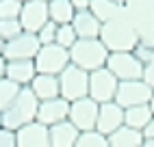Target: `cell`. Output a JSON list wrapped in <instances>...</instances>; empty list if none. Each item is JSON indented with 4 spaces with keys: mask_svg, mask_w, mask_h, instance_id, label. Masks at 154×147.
<instances>
[{
    "mask_svg": "<svg viewBox=\"0 0 154 147\" xmlns=\"http://www.w3.org/2000/svg\"><path fill=\"white\" fill-rule=\"evenodd\" d=\"M69 65V50L61 48L57 44L42 46L35 56V69L37 74H48V76H59L61 71Z\"/></svg>",
    "mask_w": 154,
    "mask_h": 147,
    "instance_id": "5b68a950",
    "label": "cell"
},
{
    "mask_svg": "<svg viewBox=\"0 0 154 147\" xmlns=\"http://www.w3.org/2000/svg\"><path fill=\"white\" fill-rule=\"evenodd\" d=\"M30 91L39 102H46V100H54L61 98V91H59V76H48V74H37L35 80L30 82Z\"/></svg>",
    "mask_w": 154,
    "mask_h": 147,
    "instance_id": "e0dca14e",
    "label": "cell"
},
{
    "mask_svg": "<svg viewBox=\"0 0 154 147\" xmlns=\"http://www.w3.org/2000/svg\"><path fill=\"white\" fill-rule=\"evenodd\" d=\"M152 108L150 104H141V106H132V108H126L124 110V125H128V128L132 130H143L146 125L152 121Z\"/></svg>",
    "mask_w": 154,
    "mask_h": 147,
    "instance_id": "44dd1931",
    "label": "cell"
},
{
    "mask_svg": "<svg viewBox=\"0 0 154 147\" xmlns=\"http://www.w3.org/2000/svg\"><path fill=\"white\" fill-rule=\"evenodd\" d=\"M106 58H109V50L100 39H78L69 48V63L85 69L87 74L106 67Z\"/></svg>",
    "mask_w": 154,
    "mask_h": 147,
    "instance_id": "3957f363",
    "label": "cell"
},
{
    "mask_svg": "<svg viewBox=\"0 0 154 147\" xmlns=\"http://www.w3.org/2000/svg\"><path fill=\"white\" fill-rule=\"evenodd\" d=\"M80 132L69 121H61L50 128V147H74Z\"/></svg>",
    "mask_w": 154,
    "mask_h": 147,
    "instance_id": "d6986e66",
    "label": "cell"
},
{
    "mask_svg": "<svg viewBox=\"0 0 154 147\" xmlns=\"http://www.w3.org/2000/svg\"><path fill=\"white\" fill-rule=\"evenodd\" d=\"M37 69H35V61H7L5 67V78L15 82L17 87H30V82L35 80Z\"/></svg>",
    "mask_w": 154,
    "mask_h": 147,
    "instance_id": "9a60e30c",
    "label": "cell"
},
{
    "mask_svg": "<svg viewBox=\"0 0 154 147\" xmlns=\"http://www.w3.org/2000/svg\"><path fill=\"white\" fill-rule=\"evenodd\" d=\"M2 50H5V41H2V37H0V56H2Z\"/></svg>",
    "mask_w": 154,
    "mask_h": 147,
    "instance_id": "f35d334b",
    "label": "cell"
},
{
    "mask_svg": "<svg viewBox=\"0 0 154 147\" xmlns=\"http://www.w3.org/2000/svg\"><path fill=\"white\" fill-rule=\"evenodd\" d=\"M0 147H17L15 132L7 130V128H0Z\"/></svg>",
    "mask_w": 154,
    "mask_h": 147,
    "instance_id": "4dcf8cb0",
    "label": "cell"
},
{
    "mask_svg": "<svg viewBox=\"0 0 154 147\" xmlns=\"http://www.w3.org/2000/svg\"><path fill=\"white\" fill-rule=\"evenodd\" d=\"M122 13H124V17L128 20L132 26H135L137 37H139V44L154 50V17H148V15H141V17L139 15H130L124 7H122Z\"/></svg>",
    "mask_w": 154,
    "mask_h": 147,
    "instance_id": "ac0fdd59",
    "label": "cell"
},
{
    "mask_svg": "<svg viewBox=\"0 0 154 147\" xmlns=\"http://www.w3.org/2000/svg\"><path fill=\"white\" fill-rule=\"evenodd\" d=\"M152 93H154V89H150L143 80H124V82H119L113 102L126 110V108H132V106L150 104Z\"/></svg>",
    "mask_w": 154,
    "mask_h": 147,
    "instance_id": "52a82bcc",
    "label": "cell"
},
{
    "mask_svg": "<svg viewBox=\"0 0 154 147\" xmlns=\"http://www.w3.org/2000/svg\"><path fill=\"white\" fill-rule=\"evenodd\" d=\"M141 134H143V141H152L154 139V117H152V121L146 125V128L141 130Z\"/></svg>",
    "mask_w": 154,
    "mask_h": 147,
    "instance_id": "e575fe53",
    "label": "cell"
},
{
    "mask_svg": "<svg viewBox=\"0 0 154 147\" xmlns=\"http://www.w3.org/2000/svg\"><path fill=\"white\" fill-rule=\"evenodd\" d=\"M119 4L115 2H111V0H91V4H89V11L94 13L102 24L109 22V20H113L117 13H119Z\"/></svg>",
    "mask_w": 154,
    "mask_h": 147,
    "instance_id": "603a6c76",
    "label": "cell"
},
{
    "mask_svg": "<svg viewBox=\"0 0 154 147\" xmlns=\"http://www.w3.org/2000/svg\"><path fill=\"white\" fill-rule=\"evenodd\" d=\"M98 39L104 44V48L109 50V54H113V52H132L139 46L137 30L124 17L122 9H119V13L113 20H109V22L102 24V30H100Z\"/></svg>",
    "mask_w": 154,
    "mask_h": 147,
    "instance_id": "6da1fadb",
    "label": "cell"
},
{
    "mask_svg": "<svg viewBox=\"0 0 154 147\" xmlns=\"http://www.w3.org/2000/svg\"><path fill=\"white\" fill-rule=\"evenodd\" d=\"M74 147H109V141H106V136L98 134L96 130L94 132H80Z\"/></svg>",
    "mask_w": 154,
    "mask_h": 147,
    "instance_id": "4316f807",
    "label": "cell"
},
{
    "mask_svg": "<svg viewBox=\"0 0 154 147\" xmlns=\"http://www.w3.org/2000/svg\"><path fill=\"white\" fill-rule=\"evenodd\" d=\"M124 9L130 15H148L154 17V0H126Z\"/></svg>",
    "mask_w": 154,
    "mask_h": 147,
    "instance_id": "d4e9b609",
    "label": "cell"
},
{
    "mask_svg": "<svg viewBox=\"0 0 154 147\" xmlns=\"http://www.w3.org/2000/svg\"><path fill=\"white\" fill-rule=\"evenodd\" d=\"M98 110L100 104L94 102L91 98H83L69 104V117L67 121L74 125L78 132H94L96 121H98Z\"/></svg>",
    "mask_w": 154,
    "mask_h": 147,
    "instance_id": "9c48e42d",
    "label": "cell"
},
{
    "mask_svg": "<svg viewBox=\"0 0 154 147\" xmlns=\"http://www.w3.org/2000/svg\"><path fill=\"white\" fill-rule=\"evenodd\" d=\"M111 2H115V4H119V7H124V4H126V0H111Z\"/></svg>",
    "mask_w": 154,
    "mask_h": 147,
    "instance_id": "74e56055",
    "label": "cell"
},
{
    "mask_svg": "<svg viewBox=\"0 0 154 147\" xmlns=\"http://www.w3.org/2000/svg\"><path fill=\"white\" fill-rule=\"evenodd\" d=\"M37 108H39V100L33 95V91L28 87H24L20 89L17 98L0 112V125L11 132H17L20 128L37 119Z\"/></svg>",
    "mask_w": 154,
    "mask_h": 147,
    "instance_id": "7a4b0ae2",
    "label": "cell"
},
{
    "mask_svg": "<svg viewBox=\"0 0 154 147\" xmlns=\"http://www.w3.org/2000/svg\"><path fill=\"white\" fill-rule=\"evenodd\" d=\"M20 89H22V87H17L15 82L7 80V78L0 80V112H2V110L9 106V104H11V102L17 98Z\"/></svg>",
    "mask_w": 154,
    "mask_h": 147,
    "instance_id": "cb8c5ba5",
    "label": "cell"
},
{
    "mask_svg": "<svg viewBox=\"0 0 154 147\" xmlns=\"http://www.w3.org/2000/svg\"><path fill=\"white\" fill-rule=\"evenodd\" d=\"M17 2H22V4H24V2H30V0H17Z\"/></svg>",
    "mask_w": 154,
    "mask_h": 147,
    "instance_id": "60d3db41",
    "label": "cell"
},
{
    "mask_svg": "<svg viewBox=\"0 0 154 147\" xmlns=\"http://www.w3.org/2000/svg\"><path fill=\"white\" fill-rule=\"evenodd\" d=\"M141 147H154V139H152V141H143Z\"/></svg>",
    "mask_w": 154,
    "mask_h": 147,
    "instance_id": "8d00e7d4",
    "label": "cell"
},
{
    "mask_svg": "<svg viewBox=\"0 0 154 147\" xmlns=\"http://www.w3.org/2000/svg\"><path fill=\"white\" fill-rule=\"evenodd\" d=\"M124 125V108L117 106L115 102L100 104L98 110V121H96V132L102 136H111L115 130Z\"/></svg>",
    "mask_w": 154,
    "mask_h": 147,
    "instance_id": "4fadbf2b",
    "label": "cell"
},
{
    "mask_svg": "<svg viewBox=\"0 0 154 147\" xmlns=\"http://www.w3.org/2000/svg\"><path fill=\"white\" fill-rule=\"evenodd\" d=\"M132 54H135L141 63H143V65H146V63H150L152 61V48H148V46H137L135 50H132Z\"/></svg>",
    "mask_w": 154,
    "mask_h": 147,
    "instance_id": "1f68e13d",
    "label": "cell"
},
{
    "mask_svg": "<svg viewBox=\"0 0 154 147\" xmlns=\"http://www.w3.org/2000/svg\"><path fill=\"white\" fill-rule=\"evenodd\" d=\"M141 80L146 82L150 89H154V63H146L141 71Z\"/></svg>",
    "mask_w": 154,
    "mask_h": 147,
    "instance_id": "d6a6232c",
    "label": "cell"
},
{
    "mask_svg": "<svg viewBox=\"0 0 154 147\" xmlns=\"http://www.w3.org/2000/svg\"><path fill=\"white\" fill-rule=\"evenodd\" d=\"M76 41H78V37H76V30L72 28V24H63V26H59V28H57V39H54V44H57V46L69 50L72 46L76 44Z\"/></svg>",
    "mask_w": 154,
    "mask_h": 147,
    "instance_id": "484cf974",
    "label": "cell"
},
{
    "mask_svg": "<svg viewBox=\"0 0 154 147\" xmlns=\"http://www.w3.org/2000/svg\"><path fill=\"white\" fill-rule=\"evenodd\" d=\"M0 128H2V125H0Z\"/></svg>",
    "mask_w": 154,
    "mask_h": 147,
    "instance_id": "ee69618b",
    "label": "cell"
},
{
    "mask_svg": "<svg viewBox=\"0 0 154 147\" xmlns=\"http://www.w3.org/2000/svg\"><path fill=\"white\" fill-rule=\"evenodd\" d=\"M22 24H20V20H0V37H2V41L7 44V41L15 39L17 35H22Z\"/></svg>",
    "mask_w": 154,
    "mask_h": 147,
    "instance_id": "83f0119b",
    "label": "cell"
},
{
    "mask_svg": "<svg viewBox=\"0 0 154 147\" xmlns=\"http://www.w3.org/2000/svg\"><path fill=\"white\" fill-rule=\"evenodd\" d=\"M72 28L76 30L78 39H98L102 30V22L91 11H76L74 20H72Z\"/></svg>",
    "mask_w": 154,
    "mask_h": 147,
    "instance_id": "2e32d148",
    "label": "cell"
},
{
    "mask_svg": "<svg viewBox=\"0 0 154 147\" xmlns=\"http://www.w3.org/2000/svg\"><path fill=\"white\" fill-rule=\"evenodd\" d=\"M48 15H50V22H54L57 26H63V24H72L76 11L69 0H52V2H48Z\"/></svg>",
    "mask_w": 154,
    "mask_h": 147,
    "instance_id": "7402d4cb",
    "label": "cell"
},
{
    "mask_svg": "<svg viewBox=\"0 0 154 147\" xmlns=\"http://www.w3.org/2000/svg\"><path fill=\"white\" fill-rule=\"evenodd\" d=\"M109 147H141L143 145V134L139 130H132L128 125H122L111 136H106Z\"/></svg>",
    "mask_w": 154,
    "mask_h": 147,
    "instance_id": "ffe728a7",
    "label": "cell"
},
{
    "mask_svg": "<svg viewBox=\"0 0 154 147\" xmlns=\"http://www.w3.org/2000/svg\"><path fill=\"white\" fill-rule=\"evenodd\" d=\"M22 11V2L17 0H0V20H17Z\"/></svg>",
    "mask_w": 154,
    "mask_h": 147,
    "instance_id": "f1b7e54d",
    "label": "cell"
},
{
    "mask_svg": "<svg viewBox=\"0 0 154 147\" xmlns=\"http://www.w3.org/2000/svg\"><path fill=\"white\" fill-rule=\"evenodd\" d=\"M150 108H152V115H154V93H152V100H150Z\"/></svg>",
    "mask_w": 154,
    "mask_h": 147,
    "instance_id": "ab89813d",
    "label": "cell"
},
{
    "mask_svg": "<svg viewBox=\"0 0 154 147\" xmlns=\"http://www.w3.org/2000/svg\"><path fill=\"white\" fill-rule=\"evenodd\" d=\"M5 67H7V61H5L2 56H0V80L5 78Z\"/></svg>",
    "mask_w": 154,
    "mask_h": 147,
    "instance_id": "d590c367",
    "label": "cell"
},
{
    "mask_svg": "<svg viewBox=\"0 0 154 147\" xmlns=\"http://www.w3.org/2000/svg\"><path fill=\"white\" fill-rule=\"evenodd\" d=\"M106 69L115 76L119 82L124 80H141L143 63L132 52H113L106 58Z\"/></svg>",
    "mask_w": 154,
    "mask_h": 147,
    "instance_id": "8992f818",
    "label": "cell"
},
{
    "mask_svg": "<svg viewBox=\"0 0 154 147\" xmlns=\"http://www.w3.org/2000/svg\"><path fill=\"white\" fill-rule=\"evenodd\" d=\"M72 7H74V11H89V4L91 0H69Z\"/></svg>",
    "mask_w": 154,
    "mask_h": 147,
    "instance_id": "836d02e7",
    "label": "cell"
},
{
    "mask_svg": "<svg viewBox=\"0 0 154 147\" xmlns=\"http://www.w3.org/2000/svg\"><path fill=\"white\" fill-rule=\"evenodd\" d=\"M117 87H119V80L106 67L89 74V98L98 104H106L115 100Z\"/></svg>",
    "mask_w": 154,
    "mask_h": 147,
    "instance_id": "ba28073f",
    "label": "cell"
},
{
    "mask_svg": "<svg viewBox=\"0 0 154 147\" xmlns=\"http://www.w3.org/2000/svg\"><path fill=\"white\" fill-rule=\"evenodd\" d=\"M42 2H46V4H48V2H52V0H42Z\"/></svg>",
    "mask_w": 154,
    "mask_h": 147,
    "instance_id": "7bdbcfd3",
    "label": "cell"
},
{
    "mask_svg": "<svg viewBox=\"0 0 154 147\" xmlns=\"http://www.w3.org/2000/svg\"><path fill=\"white\" fill-rule=\"evenodd\" d=\"M57 24L54 22H48L42 30L37 33V39H39V44L42 46H52L54 44V39H57Z\"/></svg>",
    "mask_w": 154,
    "mask_h": 147,
    "instance_id": "f546056e",
    "label": "cell"
},
{
    "mask_svg": "<svg viewBox=\"0 0 154 147\" xmlns=\"http://www.w3.org/2000/svg\"><path fill=\"white\" fill-rule=\"evenodd\" d=\"M150 63H154V50H152V61H150Z\"/></svg>",
    "mask_w": 154,
    "mask_h": 147,
    "instance_id": "b9f144b4",
    "label": "cell"
},
{
    "mask_svg": "<svg viewBox=\"0 0 154 147\" xmlns=\"http://www.w3.org/2000/svg\"><path fill=\"white\" fill-rule=\"evenodd\" d=\"M20 24H22L24 33H33L37 35L48 22H50V15H48V4L42 2V0H30V2L22 4V11H20Z\"/></svg>",
    "mask_w": 154,
    "mask_h": 147,
    "instance_id": "8fae6325",
    "label": "cell"
},
{
    "mask_svg": "<svg viewBox=\"0 0 154 147\" xmlns=\"http://www.w3.org/2000/svg\"><path fill=\"white\" fill-rule=\"evenodd\" d=\"M59 91H61V98L67 100L69 104L76 100L89 98V74L69 63L59 74Z\"/></svg>",
    "mask_w": 154,
    "mask_h": 147,
    "instance_id": "277c9868",
    "label": "cell"
},
{
    "mask_svg": "<svg viewBox=\"0 0 154 147\" xmlns=\"http://www.w3.org/2000/svg\"><path fill=\"white\" fill-rule=\"evenodd\" d=\"M67 117H69V102L63 98H54V100L39 102L35 121H39L46 128H52V125H57L61 121H67Z\"/></svg>",
    "mask_w": 154,
    "mask_h": 147,
    "instance_id": "7c38bea8",
    "label": "cell"
},
{
    "mask_svg": "<svg viewBox=\"0 0 154 147\" xmlns=\"http://www.w3.org/2000/svg\"><path fill=\"white\" fill-rule=\"evenodd\" d=\"M17 147H50V128L33 121L15 132Z\"/></svg>",
    "mask_w": 154,
    "mask_h": 147,
    "instance_id": "5bb4252c",
    "label": "cell"
},
{
    "mask_svg": "<svg viewBox=\"0 0 154 147\" xmlns=\"http://www.w3.org/2000/svg\"><path fill=\"white\" fill-rule=\"evenodd\" d=\"M39 48H42V44H39L37 35L22 33V35H17L15 39H11V41L5 44L2 58L5 61H35Z\"/></svg>",
    "mask_w": 154,
    "mask_h": 147,
    "instance_id": "30bf717a",
    "label": "cell"
}]
</instances>
